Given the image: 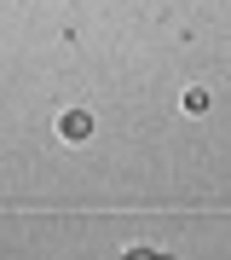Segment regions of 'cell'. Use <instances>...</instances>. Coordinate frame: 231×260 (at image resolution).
<instances>
[{
    "label": "cell",
    "mask_w": 231,
    "mask_h": 260,
    "mask_svg": "<svg viewBox=\"0 0 231 260\" xmlns=\"http://www.w3.org/2000/svg\"><path fill=\"white\" fill-rule=\"evenodd\" d=\"M185 110L203 116V110H208V87H191V93H185Z\"/></svg>",
    "instance_id": "7a4b0ae2"
},
{
    "label": "cell",
    "mask_w": 231,
    "mask_h": 260,
    "mask_svg": "<svg viewBox=\"0 0 231 260\" xmlns=\"http://www.w3.org/2000/svg\"><path fill=\"white\" fill-rule=\"evenodd\" d=\"M58 133H64L70 145H81L87 133H92V116H87V110H64V116H58Z\"/></svg>",
    "instance_id": "6da1fadb"
}]
</instances>
